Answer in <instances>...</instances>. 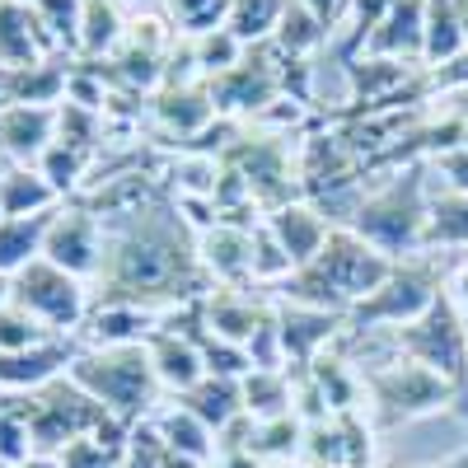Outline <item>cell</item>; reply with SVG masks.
Masks as SVG:
<instances>
[{"label": "cell", "instance_id": "cell-1", "mask_svg": "<svg viewBox=\"0 0 468 468\" xmlns=\"http://www.w3.org/2000/svg\"><path fill=\"white\" fill-rule=\"evenodd\" d=\"M99 282L108 286L103 300H127L154 309V314H174V309L202 300L207 271L197 244L187 239V225L178 220V207L165 211L154 202L127 220H108Z\"/></svg>", "mask_w": 468, "mask_h": 468}, {"label": "cell", "instance_id": "cell-2", "mask_svg": "<svg viewBox=\"0 0 468 468\" xmlns=\"http://www.w3.org/2000/svg\"><path fill=\"white\" fill-rule=\"evenodd\" d=\"M426 165H408L394 178H384L375 192H366L351 229L370 239L394 262L426 253V211H431V187H426Z\"/></svg>", "mask_w": 468, "mask_h": 468}, {"label": "cell", "instance_id": "cell-3", "mask_svg": "<svg viewBox=\"0 0 468 468\" xmlns=\"http://www.w3.org/2000/svg\"><path fill=\"white\" fill-rule=\"evenodd\" d=\"M66 379L80 384L94 403H103L122 426H132V431L145 421L154 394H165L160 379H154V370H150L145 342H132V346H80V356L70 361Z\"/></svg>", "mask_w": 468, "mask_h": 468}, {"label": "cell", "instance_id": "cell-4", "mask_svg": "<svg viewBox=\"0 0 468 468\" xmlns=\"http://www.w3.org/2000/svg\"><path fill=\"white\" fill-rule=\"evenodd\" d=\"M361 388H366L379 426H403V421H417V417H431L463 394V388L450 384L441 370L421 366L412 356H394L384 366L361 370Z\"/></svg>", "mask_w": 468, "mask_h": 468}, {"label": "cell", "instance_id": "cell-5", "mask_svg": "<svg viewBox=\"0 0 468 468\" xmlns=\"http://www.w3.org/2000/svg\"><path fill=\"white\" fill-rule=\"evenodd\" d=\"M24 408H28V441H33L37 459H57L70 441L94 436L108 421H117L103 403H94L85 388L70 384L66 375L43 384L37 394H24Z\"/></svg>", "mask_w": 468, "mask_h": 468}, {"label": "cell", "instance_id": "cell-6", "mask_svg": "<svg viewBox=\"0 0 468 468\" xmlns=\"http://www.w3.org/2000/svg\"><path fill=\"white\" fill-rule=\"evenodd\" d=\"M441 295V267L431 262V253H417V258H403L394 262L388 282L379 291H370L361 304L346 309V328L351 333H394L403 324H412L417 314L431 309V300Z\"/></svg>", "mask_w": 468, "mask_h": 468}, {"label": "cell", "instance_id": "cell-7", "mask_svg": "<svg viewBox=\"0 0 468 468\" xmlns=\"http://www.w3.org/2000/svg\"><path fill=\"white\" fill-rule=\"evenodd\" d=\"M10 300L19 309L43 324L52 337H70L75 328H85L90 319V291L80 277H70L66 267L48 262V258H33L28 267H19L10 277Z\"/></svg>", "mask_w": 468, "mask_h": 468}, {"label": "cell", "instance_id": "cell-8", "mask_svg": "<svg viewBox=\"0 0 468 468\" xmlns=\"http://www.w3.org/2000/svg\"><path fill=\"white\" fill-rule=\"evenodd\" d=\"M388 346H394L399 356H412V361H421V366L441 370L450 384L468 388V337H463V328H459V314L450 309L445 291L431 300V309H426V314H417L412 324H403V328L388 333Z\"/></svg>", "mask_w": 468, "mask_h": 468}, {"label": "cell", "instance_id": "cell-9", "mask_svg": "<svg viewBox=\"0 0 468 468\" xmlns=\"http://www.w3.org/2000/svg\"><path fill=\"white\" fill-rule=\"evenodd\" d=\"M103 249H108V225L85 207V202H61L52 211V225L43 234V258L66 267L80 282H99L103 267Z\"/></svg>", "mask_w": 468, "mask_h": 468}, {"label": "cell", "instance_id": "cell-10", "mask_svg": "<svg viewBox=\"0 0 468 468\" xmlns=\"http://www.w3.org/2000/svg\"><path fill=\"white\" fill-rule=\"evenodd\" d=\"M271 319H277L286 370L291 366H314L324 351L337 342V333L346 328V314L314 309V304H295V300H277V304H271Z\"/></svg>", "mask_w": 468, "mask_h": 468}, {"label": "cell", "instance_id": "cell-11", "mask_svg": "<svg viewBox=\"0 0 468 468\" xmlns=\"http://www.w3.org/2000/svg\"><path fill=\"white\" fill-rule=\"evenodd\" d=\"M75 356H80L75 337H52L28 351H0V394H37L43 384L61 379Z\"/></svg>", "mask_w": 468, "mask_h": 468}, {"label": "cell", "instance_id": "cell-12", "mask_svg": "<svg viewBox=\"0 0 468 468\" xmlns=\"http://www.w3.org/2000/svg\"><path fill=\"white\" fill-rule=\"evenodd\" d=\"M145 356H150V370H154V379H160V388L174 394V399L192 394V388L207 379V361H202L197 342L174 324H160L145 337Z\"/></svg>", "mask_w": 468, "mask_h": 468}, {"label": "cell", "instance_id": "cell-13", "mask_svg": "<svg viewBox=\"0 0 468 468\" xmlns=\"http://www.w3.org/2000/svg\"><path fill=\"white\" fill-rule=\"evenodd\" d=\"M421 48H426V0L388 5L361 43L366 57H388V61H408V66H421Z\"/></svg>", "mask_w": 468, "mask_h": 468}, {"label": "cell", "instance_id": "cell-14", "mask_svg": "<svg viewBox=\"0 0 468 468\" xmlns=\"http://www.w3.org/2000/svg\"><path fill=\"white\" fill-rule=\"evenodd\" d=\"M202 324L234 346H249L271 324V304L244 295V286H216L202 295Z\"/></svg>", "mask_w": 468, "mask_h": 468}, {"label": "cell", "instance_id": "cell-15", "mask_svg": "<svg viewBox=\"0 0 468 468\" xmlns=\"http://www.w3.org/2000/svg\"><path fill=\"white\" fill-rule=\"evenodd\" d=\"M57 141V103H10L0 108V150L10 165H37Z\"/></svg>", "mask_w": 468, "mask_h": 468}, {"label": "cell", "instance_id": "cell-16", "mask_svg": "<svg viewBox=\"0 0 468 468\" xmlns=\"http://www.w3.org/2000/svg\"><path fill=\"white\" fill-rule=\"evenodd\" d=\"M197 258L207 277H216V286L253 282V229L225 225V220L211 225L207 234H197Z\"/></svg>", "mask_w": 468, "mask_h": 468}, {"label": "cell", "instance_id": "cell-17", "mask_svg": "<svg viewBox=\"0 0 468 468\" xmlns=\"http://www.w3.org/2000/svg\"><path fill=\"white\" fill-rule=\"evenodd\" d=\"M267 229L277 234V244L291 253V262H295V271H300V267H309V262L319 258L333 220H328L314 202H286V207H277V211H267Z\"/></svg>", "mask_w": 468, "mask_h": 468}, {"label": "cell", "instance_id": "cell-18", "mask_svg": "<svg viewBox=\"0 0 468 468\" xmlns=\"http://www.w3.org/2000/svg\"><path fill=\"white\" fill-rule=\"evenodd\" d=\"M154 122H160L165 132H174L178 141H192L202 136L211 122H216V103H211V90L207 80H169L165 94L154 99Z\"/></svg>", "mask_w": 468, "mask_h": 468}, {"label": "cell", "instance_id": "cell-19", "mask_svg": "<svg viewBox=\"0 0 468 468\" xmlns=\"http://www.w3.org/2000/svg\"><path fill=\"white\" fill-rule=\"evenodd\" d=\"M57 207H61L57 187L37 174V165H5L0 169V220L48 216Z\"/></svg>", "mask_w": 468, "mask_h": 468}, {"label": "cell", "instance_id": "cell-20", "mask_svg": "<svg viewBox=\"0 0 468 468\" xmlns=\"http://www.w3.org/2000/svg\"><path fill=\"white\" fill-rule=\"evenodd\" d=\"M150 426L160 431L165 450H174V454H183V459H197V463H211V454H216V431H211V426L192 412L187 403L160 408V412L150 417Z\"/></svg>", "mask_w": 468, "mask_h": 468}, {"label": "cell", "instance_id": "cell-21", "mask_svg": "<svg viewBox=\"0 0 468 468\" xmlns=\"http://www.w3.org/2000/svg\"><path fill=\"white\" fill-rule=\"evenodd\" d=\"M127 10L117 0H85L80 10V57L85 61H108L127 37Z\"/></svg>", "mask_w": 468, "mask_h": 468}, {"label": "cell", "instance_id": "cell-22", "mask_svg": "<svg viewBox=\"0 0 468 468\" xmlns=\"http://www.w3.org/2000/svg\"><path fill=\"white\" fill-rule=\"evenodd\" d=\"M468 48V33L459 19V0H426V48H421V66L436 70L445 61H454Z\"/></svg>", "mask_w": 468, "mask_h": 468}, {"label": "cell", "instance_id": "cell-23", "mask_svg": "<svg viewBox=\"0 0 468 468\" xmlns=\"http://www.w3.org/2000/svg\"><path fill=\"white\" fill-rule=\"evenodd\" d=\"M127 441H132V426L108 421L103 431L70 441L52 463H57V468H117V463H122V454H127Z\"/></svg>", "mask_w": 468, "mask_h": 468}, {"label": "cell", "instance_id": "cell-24", "mask_svg": "<svg viewBox=\"0 0 468 468\" xmlns=\"http://www.w3.org/2000/svg\"><path fill=\"white\" fill-rule=\"evenodd\" d=\"M183 403L197 412L211 431L220 436L225 426L234 421V417H244V388H239V379H225V375H207L192 394H183Z\"/></svg>", "mask_w": 468, "mask_h": 468}, {"label": "cell", "instance_id": "cell-25", "mask_svg": "<svg viewBox=\"0 0 468 468\" xmlns=\"http://www.w3.org/2000/svg\"><path fill=\"white\" fill-rule=\"evenodd\" d=\"M52 225L48 216H24V220H0V277H15L19 267L43 258V234Z\"/></svg>", "mask_w": 468, "mask_h": 468}, {"label": "cell", "instance_id": "cell-26", "mask_svg": "<svg viewBox=\"0 0 468 468\" xmlns=\"http://www.w3.org/2000/svg\"><path fill=\"white\" fill-rule=\"evenodd\" d=\"M90 154H94V150L52 141V145L43 150V160H37V174L57 187L61 202H66V197H80V192L90 187Z\"/></svg>", "mask_w": 468, "mask_h": 468}, {"label": "cell", "instance_id": "cell-27", "mask_svg": "<svg viewBox=\"0 0 468 468\" xmlns=\"http://www.w3.org/2000/svg\"><path fill=\"white\" fill-rule=\"evenodd\" d=\"M436 249H468V197H459V192H431L426 253H436Z\"/></svg>", "mask_w": 468, "mask_h": 468}, {"label": "cell", "instance_id": "cell-28", "mask_svg": "<svg viewBox=\"0 0 468 468\" xmlns=\"http://www.w3.org/2000/svg\"><path fill=\"white\" fill-rule=\"evenodd\" d=\"M239 388H244V412L253 421L291 417V375L286 370H249L239 379Z\"/></svg>", "mask_w": 468, "mask_h": 468}, {"label": "cell", "instance_id": "cell-29", "mask_svg": "<svg viewBox=\"0 0 468 468\" xmlns=\"http://www.w3.org/2000/svg\"><path fill=\"white\" fill-rule=\"evenodd\" d=\"M286 15V0H229L225 28L239 37L244 48H262L277 37V24Z\"/></svg>", "mask_w": 468, "mask_h": 468}, {"label": "cell", "instance_id": "cell-30", "mask_svg": "<svg viewBox=\"0 0 468 468\" xmlns=\"http://www.w3.org/2000/svg\"><path fill=\"white\" fill-rule=\"evenodd\" d=\"M178 37H183V33H178ZM183 43H187V61L197 66V80H207V85L216 80V75L234 70V66L244 61V52H249L229 28H211V33H202V37H183Z\"/></svg>", "mask_w": 468, "mask_h": 468}, {"label": "cell", "instance_id": "cell-31", "mask_svg": "<svg viewBox=\"0 0 468 468\" xmlns=\"http://www.w3.org/2000/svg\"><path fill=\"white\" fill-rule=\"evenodd\" d=\"M300 441H304V421L291 412V417H277V421H258L249 454L258 463H286L291 454H300Z\"/></svg>", "mask_w": 468, "mask_h": 468}, {"label": "cell", "instance_id": "cell-32", "mask_svg": "<svg viewBox=\"0 0 468 468\" xmlns=\"http://www.w3.org/2000/svg\"><path fill=\"white\" fill-rule=\"evenodd\" d=\"M80 10L85 0H33V15L43 24V33L52 37V48L61 52H80Z\"/></svg>", "mask_w": 468, "mask_h": 468}, {"label": "cell", "instance_id": "cell-33", "mask_svg": "<svg viewBox=\"0 0 468 468\" xmlns=\"http://www.w3.org/2000/svg\"><path fill=\"white\" fill-rule=\"evenodd\" d=\"M33 459V441H28V408L24 394H0V463H24Z\"/></svg>", "mask_w": 468, "mask_h": 468}, {"label": "cell", "instance_id": "cell-34", "mask_svg": "<svg viewBox=\"0 0 468 468\" xmlns=\"http://www.w3.org/2000/svg\"><path fill=\"white\" fill-rule=\"evenodd\" d=\"M165 15L183 37H202L211 28H225L229 0H165Z\"/></svg>", "mask_w": 468, "mask_h": 468}, {"label": "cell", "instance_id": "cell-35", "mask_svg": "<svg viewBox=\"0 0 468 468\" xmlns=\"http://www.w3.org/2000/svg\"><path fill=\"white\" fill-rule=\"evenodd\" d=\"M52 342V333L37 324L28 309H19L15 300L0 304V351H28V346H43Z\"/></svg>", "mask_w": 468, "mask_h": 468}, {"label": "cell", "instance_id": "cell-36", "mask_svg": "<svg viewBox=\"0 0 468 468\" xmlns=\"http://www.w3.org/2000/svg\"><path fill=\"white\" fill-rule=\"evenodd\" d=\"M286 277H295L291 253L277 244V234L267 229V220L253 225V282H286Z\"/></svg>", "mask_w": 468, "mask_h": 468}, {"label": "cell", "instance_id": "cell-37", "mask_svg": "<svg viewBox=\"0 0 468 468\" xmlns=\"http://www.w3.org/2000/svg\"><path fill=\"white\" fill-rule=\"evenodd\" d=\"M436 94H445V99L468 94V48H463L454 61H445V66H436V70H426V99L436 103Z\"/></svg>", "mask_w": 468, "mask_h": 468}, {"label": "cell", "instance_id": "cell-38", "mask_svg": "<svg viewBox=\"0 0 468 468\" xmlns=\"http://www.w3.org/2000/svg\"><path fill=\"white\" fill-rule=\"evenodd\" d=\"M426 169L445 178V192H459V197H468V145H454V150L436 154Z\"/></svg>", "mask_w": 468, "mask_h": 468}, {"label": "cell", "instance_id": "cell-39", "mask_svg": "<svg viewBox=\"0 0 468 468\" xmlns=\"http://www.w3.org/2000/svg\"><path fill=\"white\" fill-rule=\"evenodd\" d=\"M445 300H450V309L459 314V328H463V337H468V262H454V267H450Z\"/></svg>", "mask_w": 468, "mask_h": 468}, {"label": "cell", "instance_id": "cell-40", "mask_svg": "<svg viewBox=\"0 0 468 468\" xmlns=\"http://www.w3.org/2000/svg\"><path fill=\"white\" fill-rule=\"evenodd\" d=\"M300 5H304L309 15H314V19H324V24L337 33V24H342V15H346L351 0H300Z\"/></svg>", "mask_w": 468, "mask_h": 468}, {"label": "cell", "instance_id": "cell-41", "mask_svg": "<svg viewBox=\"0 0 468 468\" xmlns=\"http://www.w3.org/2000/svg\"><path fill=\"white\" fill-rule=\"evenodd\" d=\"M207 468H262V463H258L249 450H220V454H216Z\"/></svg>", "mask_w": 468, "mask_h": 468}, {"label": "cell", "instance_id": "cell-42", "mask_svg": "<svg viewBox=\"0 0 468 468\" xmlns=\"http://www.w3.org/2000/svg\"><path fill=\"white\" fill-rule=\"evenodd\" d=\"M127 15H154V10H165V0H117Z\"/></svg>", "mask_w": 468, "mask_h": 468}, {"label": "cell", "instance_id": "cell-43", "mask_svg": "<svg viewBox=\"0 0 468 468\" xmlns=\"http://www.w3.org/2000/svg\"><path fill=\"white\" fill-rule=\"evenodd\" d=\"M10 468H57V463H52V459H37V454H33V459H24V463H10Z\"/></svg>", "mask_w": 468, "mask_h": 468}, {"label": "cell", "instance_id": "cell-44", "mask_svg": "<svg viewBox=\"0 0 468 468\" xmlns=\"http://www.w3.org/2000/svg\"><path fill=\"white\" fill-rule=\"evenodd\" d=\"M445 468H468V445H463V454H454V463H445Z\"/></svg>", "mask_w": 468, "mask_h": 468}, {"label": "cell", "instance_id": "cell-45", "mask_svg": "<svg viewBox=\"0 0 468 468\" xmlns=\"http://www.w3.org/2000/svg\"><path fill=\"white\" fill-rule=\"evenodd\" d=\"M10 300V277H0V304Z\"/></svg>", "mask_w": 468, "mask_h": 468}, {"label": "cell", "instance_id": "cell-46", "mask_svg": "<svg viewBox=\"0 0 468 468\" xmlns=\"http://www.w3.org/2000/svg\"><path fill=\"white\" fill-rule=\"evenodd\" d=\"M459 19H463V33H468V0H459Z\"/></svg>", "mask_w": 468, "mask_h": 468}, {"label": "cell", "instance_id": "cell-47", "mask_svg": "<svg viewBox=\"0 0 468 468\" xmlns=\"http://www.w3.org/2000/svg\"><path fill=\"white\" fill-rule=\"evenodd\" d=\"M463 145H468V108H463Z\"/></svg>", "mask_w": 468, "mask_h": 468}, {"label": "cell", "instance_id": "cell-48", "mask_svg": "<svg viewBox=\"0 0 468 468\" xmlns=\"http://www.w3.org/2000/svg\"><path fill=\"white\" fill-rule=\"evenodd\" d=\"M0 5H5V0H0Z\"/></svg>", "mask_w": 468, "mask_h": 468}, {"label": "cell", "instance_id": "cell-49", "mask_svg": "<svg viewBox=\"0 0 468 468\" xmlns=\"http://www.w3.org/2000/svg\"><path fill=\"white\" fill-rule=\"evenodd\" d=\"M0 468H5V463H0Z\"/></svg>", "mask_w": 468, "mask_h": 468}, {"label": "cell", "instance_id": "cell-50", "mask_svg": "<svg viewBox=\"0 0 468 468\" xmlns=\"http://www.w3.org/2000/svg\"><path fill=\"white\" fill-rule=\"evenodd\" d=\"M463 394H468V388H463Z\"/></svg>", "mask_w": 468, "mask_h": 468}]
</instances>
